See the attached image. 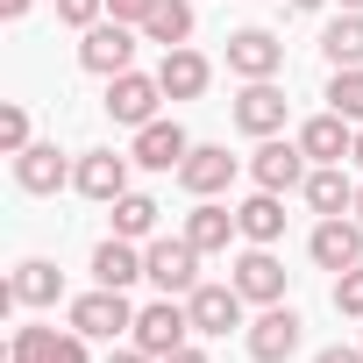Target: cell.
Segmentation results:
<instances>
[{
  "label": "cell",
  "instance_id": "1",
  "mask_svg": "<svg viewBox=\"0 0 363 363\" xmlns=\"http://www.w3.org/2000/svg\"><path fill=\"white\" fill-rule=\"evenodd\" d=\"M72 328H79L86 342H114V335H135V306H128V292L100 285V292L72 299Z\"/></svg>",
  "mask_w": 363,
  "mask_h": 363
},
{
  "label": "cell",
  "instance_id": "2",
  "mask_svg": "<svg viewBox=\"0 0 363 363\" xmlns=\"http://www.w3.org/2000/svg\"><path fill=\"white\" fill-rule=\"evenodd\" d=\"M143 278H150L157 292H171V299L193 292V285H200V250H193L186 235H164V242L143 250Z\"/></svg>",
  "mask_w": 363,
  "mask_h": 363
},
{
  "label": "cell",
  "instance_id": "3",
  "mask_svg": "<svg viewBox=\"0 0 363 363\" xmlns=\"http://www.w3.org/2000/svg\"><path fill=\"white\" fill-rule=\"evenodd\" d=\"M128 57H135V22H93L86 43H79V65L100 72V79H121Z\"/></svg>",
  "mask_w": 363,
  "mask_h": 363
},
{
  "label": "cell",
  "instance_id": "4",
  "mask_svg": "<svg viewBox=\"0 0 363 363\" xmlns=\"http://www.w3.org/2000/svg\"><path fill=\"white\" fill-rule=\"evenodd\" d=\"M186 335H193V313L178 306L171 292H164L157 306H143V313H135V349H150V356H171V349H186Z\"/></svg>",
  "mask_w": 363,
  "mask_h": 363
},
{
  "label": "cell",
  "instance_id": "5",
  "mask_svg": "<svg viewBox=\"0 0 363 363\" xmlns=\"http://www.w3.org/2000/svg\"><path fill=\"white\" fill-rule=\"evenodd\" d=\"M178 186H186L193 200L228 193V186H235V157H228L221 143H193V150H186V164H178Z\"/></svg>",
  "mask_w": 363,
  "mask_h": 363
},
{
  "label": "cell",
  "instance_id": "6",
  "mask_svg": "<svg viewBox=\"0 0 363 363\" xmlns=\"http://www.w3.org/2000/svg\"><path fill=\"white\" fill-rule=\"evenodd\" d=\"M242 292H235V278L228 285H193L186 292V313H193V335H228V328H242Z\"/></svg>",
  "mask_w": 363,
  "mask_h": 363
},
{
  "label": "cell",
  "instance_id": "7",
  "mask_svg": "<svg viewBox=\"0 0 363 363\" xmlns=\"http://www.w3.org/2000/svg\"><path fill=\"white\" fill-rule=\"evenodd\" d=\"M157 100H164V79H143V72H121V79L107 86V114H114L121 128H150V121H157Z\"/></svg>",
  "mask_w": 363,
  "mask_h": 363
},
{
  "label": "cell",
  "instance_id": "8",
  "mask_svg": "<svg viewBox=\"0 0 363 363\" xmlns=\"http://www.w3.org/2000/svg\"><path fill=\"white\" fill-rule=\"evenodd\" d=\"M299 328H306V320H299L285 299H278V306H264V313L250 320V356H257V363H285V356L299 349Z\"/></svg>",
  "mask_w": 363,
  "mask_h": 363
},
{
  "label": "cell",
  "instance_id": "9",
  "mask_svg": "<svg viewBox=\"0 0 363 363\" xmlns=\"http://www.w3.org/2000/svg\"><path fill=\"white\" fill-rule=\"evenodd\" d=\"M128 164H135V157H114V150H86V157H79V171H72V186H79L86 200L114 207V200L128 193Z\"/></svg>",
  "mask_w": 363,
  "mask_h": 363
},
{
  "label": "cell",
  "instance_id": "10",
  "mask_svg": "<svg viewBox=\"0 0 363 363\" xmlns=\"http://www.w3.org/2000/svg\"><path fill=\"white\" fill-rule=\"evenodd\" d=\"M250 171H257V186H264V193H292V186H306V150H299V143L264 135V143H257V157H250Z\"/></svg>",
  "mask_w": 363,
  "mask_h": 363
},
{
  "label": "cell",
  "instance_id": "11",
  "mask_svg": "<svg viewBox=\"0 0 363 363\" xmlns=\"http://www.w3.org/2000/svg\"><path fill=\"white\" fill-rule=\"evenodd\" d=\"M228 72H242V79H278V72H285V43H278L271 29H235V36H228Z\"/></svg>",
  "mask_w": 363,
  "mask_h": 363
},
{
  "label": "cell",
  "instance_id": "12",
  "mask_svg": "<svg viewBox=\"0 0 363 363\" xmlns=\"http://www.w3.org/2000/svg\"><path fill=\"white\" fill-rule=\"evenodd\" d=\"M235 292L257 299V306H278V299H285V264L271 257V242H257V250L235 257Z\"/></svg>",
  "mask_w": 363,
  "mask_h": 363
},
{
  "label": "cell",
  "instance_id": "13",
  "mask_svg": "<svg viewBox=\"0 0 363 363\" xmlns=\"http://www.w3.org/2000/svg\"><path fill=\"white\" fill-rule=\"evenodd\" d=\"M235 128H242V135H278V128H285V93H278L271 79H250V86L235 93Z\"/></svg>",
  "mask_w": 363,
  "mask_h": 363
},
{
  "label": "cell",
  "instance_id": "14",
  "mask_svg": "<svg viewBox=\"0 0 363 363\" xmlns=\"http://www.w3.org/2000/svg\"><path fill=\"white\" fill-rule=\"evenodd\" d=\"M299 150H306L313 164H342V157H356V121L328 107V114H313V121L299 128Z\"/></svg>",
  "mask_w": 363,
  "mask_h": 363
},
{
  "label": "cell",
  "instance_id": "15",
  "mask_svg": "<svg viewBox=\"0 0 363 363\" xmlns=\"http://www.w3.org/2000/svg\"><path fill=\"white\" fill-rule=\"evenodd\" d=\"M313 264L320 271H349V264H363V221H342V214H328L320 228H313Z\"/></svg>",
  "mask_w": 363,
  "mask_h": 363
},
{
  "label": "cell",
  "instance_id": "16",
  "mask_svg": "<svg viewBox=\"0 0 363 363\" xmlns=\"http://www.w3.org/2000/svg\"><path fill=\"white\" fill-rule=\"evenodd\" d=\"M186 150H193V143H186L178 121H150V128H135V150H128V157H135L143 171H178Z\"/></svg>",
  "mask_w": 363,
  "mask_h": 363
},
{
  "label": "cell",
  "instance_id": "17",
  "mask_svg": "<svg viewBox=\"0 0 363 363\" xmlns=\"http://www.w3.org/2000/svg\"><path fill=\"white\" fill-rule=\"evenodd\" d=\"M242 235V221H235V207H221V200H200L193 214H186V242L200 250V257H214V250H228Z\"/></svg>",
  "mask_w": 363,
  "mask_h": 363
},
{
  "label": "cell",
  "instance_id": "18",
  "mask_svg": "<svg viewBox=\"0 0 363 363\" xmlns=\"http://www.w3.org/2000/svg\"><path fill=\"white\" fill-rule=\"evenodd\" d=\"M157 79H164V100H200L207 93V79H214V65L200 57V50H164V65H157Z\"/></svg>",
  "mask_w": 363,
  "mask_h": 363
},
{
  "label": "cell",
  "instance_id": "19",
  "mask_svg": "<svg viewBox=\"0 0 363 363\" xmlns=\"http://www.w3.org/2000/svg\"><path fill=\"white\" fill-rule=\"evenodd\" d=\"M65 178H72V164L57 157V143H29V150L15 157V186H22V193H57Z\"/></svg>",
  "mask_w": 363,
  "mask_h": 363
},
{
  "label": "cell",
  "instance_id": "20",
  "mask_svg": "<svg viewBox=\"0 0 363 363\" xmlns=\"http://www.w3.org/2000/svg\"><path fill=\"white\" fill-rule=\"evenodd\" d=\"M306 207L328 221V214H356V186H349V171L342 164H320L306 171Z\"/></svg>",
  "mask_w": 363,
  "mask_h": 363
},
{
  "label": "cell",
  "instance_id": "21",
  "mask_svg": "<svg viewBox=\"0 0 363 363\" xmlns=\"http://www.w3.org/2000/svg\"><path fill=\"white\" fill-rule=\"evenodd\" d=\"M93 278H100V285H114V292H128V285L143 278V250H135L128 235H107V242L93 250Z\"/></svg>",
  "mask_w": 363,
  "mask_h": 363
},
{
  "label": "cell",
  "instance_id": "22",
  "mask_svg": "<svg viewBox=\"0 0 363 363\" xmlns=\"http://www.w3.org/2000/svg\"><path fill=\"white\" fill-rule=\"evenodd\" d=\"M57 292H65V271L43 264V257H29V264L8 278V299H15V306H57Z\"/></svg>",
  "mask_w": 363,
  "mask_h": 363
},
{
  "label": "cell",
  "instance_id": "23",
  "mask_svg": "<svg viewBox=\"0 0 363 363\" xmlns=\"http://www.w3.org/2000/svg\"><path fill=\"white\" fill-rule=\"evenodd\" d=\"M235 221H242L250 242H278V235H285V200H278V193H257V200L235 207Z\"/></svg>",
  "mask_w": 363,
  "mask_h": 363
},
{
  "label": "cell",
  "instance_id": "24",
  "mask_svg": "<svg viewBox=\"0 0 363 363\" xmlns=\"http://www.w3.org/2000/svg\"><path fill=\"white\" fill-rule=\"evenodd\" d=\"M320 50H328V65H335V72H342V65H363V15H356V8H342V15L328 22Z\"/></svg>",
  "mask_w": 363,
  "mask_h": 363
},
{
  "label": "cell",
  "instance_id": "25",
  "mask_svg": "<svg viewBox=\"0 0 363 363\" xmlns=\"http://www.w3.org/2000/svg\"><path fill=\"white\" fill-rule=\"evenodd\" d=\"M143 36L164 43V50H178V43L193 36V0H157V15L143 22Z\"/></svg>",
  "mask_w": 363,
  "mask_h": 363
},
{
  "label": "cell",
  "instance_id": "26",
  "mask_svg": "<svg viewBox=\"0 0 363 363\" xmlns=\"http://www.w3.org/2000/svg\"><path fill=\"white\" fill-rule=\"evenodd\" d=\"M150 228H157V200H150V193H121V200H114V235L143 242Z\"/></svg>",
  "mask_w": 363,
  "mask_h": 363
},
{
  "label": "cell",
  "instance_id": "27",
  "mask_svg": "<svg viewBox=\"0 0 363 363\" xmlns=\"http://www.w3.org/2000/svg\"><path fill=\"white\" fill-rule=\"evenodd\" d=\"M328 107L349 114V121H363V65H342V72L328 79Z\"/></svg>",
  "mask_w": 363,
  "mask_h": 363
},
{
  "label": "cell",
  "instance_id": "28",
  "mask_svg": "<svg viewBox=\"0 0 363 363\" xmlns=\"http://www.w3.org/2000/svg\"><path fill=\"white\" fill-rule=\"evenodd\" d=\"M57 356V328H22L15 335V363H50Z\"/></svg>",
  "mask_w": 363,
  "mask_h": 363
},
{
  "label": "cell",
  "instance_id": "29",
  "mask_svg": "<svg viewBox=\"0 0 363 363\" xmlns=\"http://www.w3.org/2000/svg\"><path fill=\"white\" fill-rule=\"evenodd\" d=\"M335 313H356V320H363V264L335 271Z\"/></svg>",
  "mask_w": 363,
  "mask_h": 363
},
{
  "label": "cell",
  "instance_id": "30",
  "mask_svg": "<svg viewBox=\"0 0 363 363\" xmlns=\"http://www.w3.org/2000/svg\"><path fill=\"white\" fill-rule=\"evenodd\" d=\"M0 150H8V157L29 150V114L22 107H0Z\"/></svg>",
  "mask_w": 363,
  "mask_h": 363
},
{
  "label": "cell",
  "instance_id": "31",
  "mask_svg": "<svg viewBox=\"0 0 363 363\" xmlns=\"http://www.w3.org/2000/svg\"><path fill=\"white\" fill-rule=\"evenodd\" d=\"M107 15V0H57V22H72V29H93Z\"/></svg>",
  "mask_w": 363,
  "mask_h": 363
},
{
  "label": "cell",
  "instance_id": "32",
  "mask_svg": "<svg viewBox=\"0 0 363 363\" xmlns=\"http://www.w3.org/2000/svg\"><path fill=\"white\" fill-rule=\"evenodd\" d=\"M107 15H114V22H135V29H143V22L157 15V0H107Z\"/></svg>",
  "mask_w": 363,
  "mask_h": 363
},
{
  "label": "cell",
  "instance_id": "33",
  "mask_svg": "<svg viewBox=\"0 0 363 363\" xmlns=\"http://www.w3.org/2000/svg\"><path fill=\"white\" fill-rule=\"evenodd\" d=\"M50 363H86V335H79V328L57 335V356H50Z\"/></svg>",
  "mask_w": 363,
  "mask_h": 363
},
{
  "label": "cell",
  "instance_id": "34",
  "mask_svg": "<svg viewBox=\"0 0 363 363\" xmlns=\"http://www.w3.org/2000/svg\"><path fill=\"white\" fill-rule=\"evenodd\" d=\"M313 363H363V342H356V349H342V342H335V349H320Z\"/></svg>",
  "mask_w": 363,
  "mask_h": 363
},
{
  "label": "cell",
  "instance_id": "35",
  "mask_svg": "<svg viewBox=\"0 0 363 363\" xmlns=\"http://www.w3.org/2000/svg\"><path fill=\"white\" fill-rule=\"evenodd\" d=\"M107 363H164V356H150V349H135V342H128V349H114Z\"/></svg>",
  "mask_w": 363,
  "mask_h": 363
},
{
  "label": "cell",
  "instance_id": "36",
  "mask_svg": "<svg viewBox=\"0 0 363 363\" xmlns=\"http://www.w3.org/2000/svg\"><path fill=\"white\" fill-rule=\"evenodd\" d=\"M164 363H207V356H200V349H193V342H186V349H171V356H164Z\"/></svg>",
  "mask_w": 363,
  "mask_h": 363
},
{
  "label": "cell",
  "instance_id": "37",
  "mask_svg": "<svg viewBox=\"0 0 363 363\" xmlns=\"http://www.w3.org/2000/svg\"><path fill=\"white\" fill-rule=\"evenodd\" d=\"M0 15H8V22H22V15H29V0H0Z\"/></svg>",
  "mask_w": 363,
  "mask_h": 363
},
{
  "label": "cell",
  "instance_id": "38",
  "mask_svg": "<svg viewBox=\"0 0 363 363\" xmlns=\"http://www.w3.org/2000/svg\"><path fill=\"white\" fill-rule=\"evenodd\" d=\"M356 164H363V121H356Z\"/></svg>",
  "mask_w": 363,
  "mask_h": 363
},
{
  "label": "cell",
  "instance_id": "39",
  "mask_svg": "<svg viewBox=\"0 0 363 363\" xmlns=\"http://www.w3.org/2000/svg\"><path fill=\"white\" fill-rule=\"evenodd\" d=\"M292 8H320V0H292Z\"/></svg>",
  "mask_w": 363,
  "mask_h": 363
},
{
  "label": "cell",
  "instance_id": "40",
  "mask_svg": "<svg viewBox=\"0 0 363 363\" xmlns=\"http://www.w3.org/2000/svg\"><path fill=\"white\" fill-rule=\"evenodd\" d=\"M342 8H356V15H363V0H342Z\"/></svg>",
  "mask_w": 363,
  "mask_h": 363
},
{
  "label": "cell",
  "instance_id": "41",
  "mask_svg": "<svg viewBox=\"0 0 363 363\" xmlns=\"http://www.w3.org/2000/svg\"><path fill=\"white\" fill-rule=\"evenodd\" d=\"M356 214H363V186H356Z\"/></svg>",
  "mask_w": 363,
  "mask_h": 363
}]
</instances>
